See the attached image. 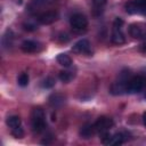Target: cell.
I'll list each match as a JSON object with an SVG mask.
<instances>
[{"instance_id": "6da1fadb", "label": "cell", "mask_w": 146, "mask_h": 146, "mask_svg": "<svg viewBox=\"0 0 146 146\" xmlns=\"http://www.w3.org/2000/svg\"><path fill=\"white\" fill-rule=\"evenodd\" d=\"M31 127L35 133H41L44 131L47 123H46V115L41 107L33 108L31 113Z\"/></svg>"}, {"instance_id": "7a4b0ae2", "label": "cell", "mask_w": 146, "mask_h": 146, "mask_svg": "<svg viewBox=\"0 0 146 146\" xmlns=\"http://www.w3.org/2000/svg\"><path fill=\"white\" fill-rule=\"evenodd\" d=\"M145 86V79L140 75L130 76L125 80V94H137L143 90Z\"/></svg>"}, {"instance_id": "3957f363", "label": "cell", "mask_w": 146, "mask_h": 146, "mask_svg": "<svg viewBox=\"0 0 146 146\" xmlns=\"http://www.w3.org/2000/svg\"><path fill=\"white\" fill-rule=\"evenodd\" d=\"M122 25H123L122 18L116 17L113 22V31L111 35V40L115 44H122L125 42V36L122 32Z\"/></svg>"}, {"instance_id": "277c9868", "label": "cell", "mask_w": 146, "mask_h": 146, "mask_svg": "<svg viewBox=\"0 0 146 146\" xmlns=\"http://www.w3.org/2000/svg\"><path fill=\"white\" fill-rule=\"evenodd\" d=\"M128 14H140L146 16V0H130L124 6Z\"/></svg>"}, {"instance_id": "5b68a950", "label": "cell", "mask_w": 146, "mask_h": 146, "mask_svg": "<svg viewBox=\"0 0 146 146\" xmlns=\"http://www.w3.org/2000/svg\"><path fill=\"white\" fill-rule=\"evenodd\" d=\"M114 122L111 117L108 116H100L97 119V121L94 123V128H95V131L96 133H99L100 136L107 133L110 131V129L113 127Z\"/></svg>"}, {"instance_id": "8992f818", "label": "cell", "mask_w": 146, "mask_h": 146, "mask_svg": "<svg viewBox=\"0 0 146 146\" xmlns=\"http://www.w3.org/2000/svg\"><path fill=\"white\" fill-rule=\"evenodd\" d=\"M70 24L75 31H84L88 26V19L83 14L76 13L71 16L70 18Z\"/></svg>"}, {"instance_id": "52a82bcc", "label": "cell", "mask_w": 146, "mask_h": 146, "mask_svg": "<svg viewBox=\"0 0 146 146\" xmlns=\"http://www.w3.org/2000/svg\"><path fill=\"white\" fill-rule=\"evenodd\" d=\"M58 16L59 15L56 10H47V11H43V13L39 14L36 19L40 24L49 25V24H52L54 22H56L58 19Z\"/></svg>"}, {"instance_id": "ba28073f", "label": "cell", "mask_w": 146, "mask_h": 146, "mask_svg": "<svg viewBox=\"0 0 146 146\" xmlns=\"http://www.w3.org/2000/svg\"><path fill=\"white\" fill-rule=\"evenodd\" d=\"M102 137V143L105 145H110V146H114V145H121L124 143V137L122 133H115V135H108L105 133Z\"/></svg>"}, {"instance_id": "9c48e42d", "label": "cell", "mask_w": 146, "mask_h": 146, "mask_svg": "<svg viewBox=\"0 0 146 146\" xmlns=\"http://www.w3.org/2000/svg\"><path fill=\"white\" fill-rule=\"evenodd\" d=\"M72 50L76 54H82V55H90L91 54V44L87 39H81L79 40L73 47Z\"/></svg>"}, {"instance_id": "30bf717a", "label": "cell", "mask_w": 146, "mask_h": 146, "mask_svg": "<svg viewBox=\"0 0 146 146\" xmlns=\"http://www.w3.org/2000/svg\"><path fill=\"white\" fill-rule=\"evenodd\" d=\"M129 34L135 39L146 38V25L145 24H131L129 26Z\"/></svg>"}, {"instance_id": "8fae6325", "label": "cell", "mask_w": 146, "mask_h": 146, "mask_svg": "<svg viewBox=\"0 0 146 146\" xmlns=\"http://www.w3.org/2000/svg\"><path fill=\"white\" fill-rule=\"evenodd\" d=\"M21 48L24 52L26 54H31V52H36L40 49V43L33 40H25L23 41V43L21 44Z\"/></svg>"}, {"instance_id": "7c38bea8", "label": "cell", "mask_w": 146, "mask_h": 146, "mask_svg": "<svg viewBox=\"0 0 146 146\" xmlns=\"http://www.w3.org/2000/svg\"><path fill=\"white\" fill-rule=\"evenodd\" d=\"M96 133L95 131V128H94V124H90V123H87V124H83L80 129V136L84 139H88L90 137H92Z\"/></svg>"}, {"instance_id": "4fadbf2b", "label": "cell", "mask_w": 146, "mask_h": 146, "mask_svg": "<svg viewBox=\"0 0 146 146\" xmlns=\"http://www.w3.org/2000/svg\"><path fill=\"white\" fill-rule=\"evenodd\" d=\"M48 100L52 107H60L65 102V97L62 94H52V95H50Z\"/></svg>"}, {"instance_id": "5bb4252c", "label": "cell", "mask_w": 146, "mask_h": 146, "mask_svg": "<svg viewBox=\"0 0 146 146\" xmlns=\"http://www.w3.org/2000/svg\"><path fill=\"white\" fill-rule=\"evenodd\" d=\"M6 123H7V125H8L11 130L22 127V120H21V117L17 116V115H11V116H9V117L7 119V121H6Z\"/></svg>"}, {"instance_id": "9a60e30c", "label": "cell", "mask_w": 146, "mask_h": 146, "mask_svg": "<svg viewBox=\"0 0 146 146\" xmlns=\"http://www.w3.org/2000/svg\"><path fill=\"white\" fill-rule=\"evenodd\" d=\"M50 2H52V0H31L30 6H29V10L30 11L38 10V8H41L43 6H47Z\"/></svg>"}, {"instance_id": "2e32d148", "label": "cell", "mask_w": 146, "mask_h": 146, "mask_svg": "<svg viewBox=\"0 0 146 146\" xmlns=\"http://www.w3.org/2000/svg\"><path fill=\"white\" fill-rule=\"evenodd\" d=\"M106 1L107 0H92V6H94V15L95 16H99L103 10H104V7L106 5Z\"/></svg>"}, {"instance_id": "e0dca14e", "label": "cell", "mask_w": 146, "mask_h": 146, "mask_svg": "<svg viewBox=\"0 0 146 146\" xmlns=\"http://www.w3.org/2000/svg\"><path fill=\"white\" fill-rule=\"evenodd\" d=\"M56 59H57V63H58L59 65L64 66V67H70V66L72 65V59H71V57H70L68 55H66V54H59Z\"/></svg>"}, {"instance_id": "ac0fdd59", "label": "cell", "mask_w": 146, "mask_h": 146, "mask_svg": "<svg viewBox=\"0 0 146 146\" xmlns=\"http://www.w3.org/2000/svg\"><path fill=\"white\" fill-rule=\"evenodd\" d=\"M13 40H14L13 31H11V30H7L6 33H5L3 36H2V44H3L5 47H10L11 43H13Z\"/></svg>"}, {"instance_id": "d6986e66", "label": "cell", "mask_w": 146, "mask_h": 146, "mask_svg": "<svg viewBox=\"0 0 146 146\" xmlns=\"http://www.w3.org/2000/svg\"><path fill=\"white\" fill-rule=\"evenodd\" d=\"M73 78H74V73L71 71H60L59 72V79H60V81H63L65 83L70 82Z\"/></svg>"}, {"instance_id": "ffe728a7", "label": "cell", "mask_w": 146, "mask_h": 146, "mask_svg": "<svg viewBox=\"0 0 146 146\" xmlns=\"http://www.w3.org/2000/svg\"><path fill=\"white\" fill-rule=\"evenodd\" d=\"M17 81H18V84L21 87H26L29 84V75L26 73H21Z\"/></svg>"}, {"instance_id": "44dd1931", "label": "cell", "mask_w": 146, "mask_h": 146, "mask_svg": "<svg viewBox=\"0 0 146 146\" xmlns=\"http://www.w3.org/2000/svg\"><path fill=\"white\" fill-rule=\"evenodd\" d=\"M55 86V80L52 78H46L43 81H42V87L43 88H51Z\"/></svg>"}, {"instance_id": "7402d4cb", "label": "cell", "mask_w": 146, "mask_h": 146, "mask_svg": "<svg viewBox=\"0 0 146 146\" xmlns=\"http://www.w3.org/2000/svg\"><path fill=\"white\" fill-rule=\"evenodd\" d=\"M11 133H13V136H14V137H16V138H22V137L24 136V131H23L22 127H19V128H17V129L11 130Z\"/></svg>"}, {"instance_id": "603a6c76", "label": "cell", "mask_w": 146, "mask_h": 146, "mask_svg": "<svg viewBox=\"0 0 146 146\" xmlns=\"http://www.w3.org/2000/svg\"><path fill=\"white\" fill-rule=\"evenodd\" d=\"M23 27H24V30H26V31H35L38 27H36V25L35 24H32V23H24L23 24Z\"/></svg>"}, {"instance_id": "cb8c5ba5", "label": "cell", "mask_w": 146, "mask_h": 146, "mask_svg": "<svg viewBox=\"0 0 146 146\" xmlns=\"http://www.w3.org/2000/svg\"><path fill=\"white\" fill-rule=\"evenodd\" d=\"M143 122H144V125L146 127V112H144L143 114Z\"/></svg>"}, {"instance_id": "d4e9b609", "label": "cell", "mask_w": 146, "mask_h": 146, "mask_svg": "<svg viewBox=\"0 0 146 146\" xmlns=\"http://www.w3.org/2000/svg\"><path fill=\"white\" fill-rule=\"evenodd\" d=\"M144 51L146 52V44H145V47H144Z\"/></svg>"}, {"instance_id": "484cf974", "label": "cell", "mask_w": 146, "mask_h": 146, "mask_svg": "<svg viewBox=\"0 0 146 146\" xmlns=\"http://www.w3.org/2000/svg\"><path fill=\"white\" fill-rule=\"evenodd\" d=\"M145 99H146V92H145Z\"/></svg>"}]
</instances>
